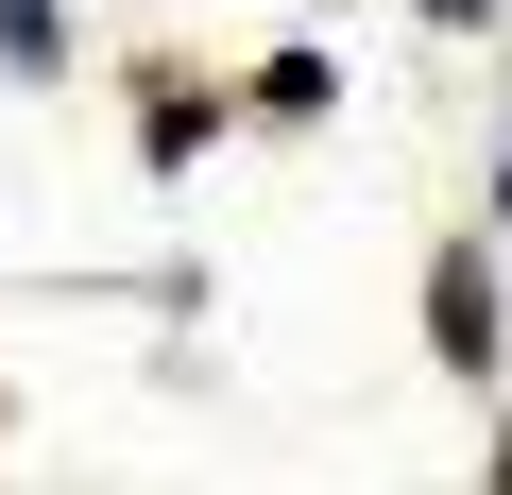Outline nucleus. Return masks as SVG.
<instances>
[{
    "label": "nucleus",
    "mask_w": 512,
    "mask_h": 495,
    "mask_svg": "<svg viewBox=\"0 0 512 495\" xmlns=\"http://www.w3.org/2000/svg\"><path fill=\"white\" fill-rule=\"evenodd\" d=\"M427 359L444 376H495V257H478V239L427 257Z\"/></svg>",
    "instance_id": "obj_1"
},
{
    "label": "nucleus",
    "mask_w": 512,
    "mask_h": 495,
    "mask_svg": "<svg viewBox=\"0 0 512 495\" xmlns=\"http://www.w3.org/2000/svg\"><path fill=\"white\" fill-rule=\"evenodd\" d=\"M69 69V18H52V0H0V86H52Z\"/></svg>",
    "instance_id": "obj_2"
},
{
    "label": "nucleus",
    "mask_w": 512,
    "mask_h": 495,
    "mask_svg": "<svg viewBox=\"0 0 512 495\" xmlns=\"http://www.w3.org/2000/svg\"><path fill=\"white\" fill-rule=\"evenodd\" d=\"M205 120H222V103H205V86H171V69H154V103H137V137H154V171H188V154H205Z\"/></svg>",
    "instance_id": "obj_3"
},
{
    "label": "nucleus",
    "mask_w": 512,
    "mask_h": 495,
    "mask_svg": "<svg viewBox=\"0 0 512 495\" xmlns=\"http://www.w3.org/2000/svg\"><path fill=\"white\" fill-rule=\"evenodd\" d=\"M427 18H444V35H478V0H427Z\"/></svg>",
    "instance_id": "obj_4"
},
{
    "label": "nucleus",
    "mask_w": 512,
    "mask_h": 495,
    "mask_svg": "<svg viewBox=\"0 0 512 495\" xmlns=\"http://www.w3.org/2000/svg\"><path fill=\"white\" fill-rule=\"evenodd\" d=\"M478 495H512V444H495V478H478Z\"/></svg>",
    "instance_id": "obj_5"
},
{
    "label": "nucleus",
    "mask_w": 512,
    "mask_h": 495,
    "mask_svg": "<svg viewBox=\"0 0 512 495\" xmlns=\"http://www.w3.org/2000/svg\"><path fill=\"white\" fill-rule=\"evenodd\" d=\"M495 205H512V137H495Z\"/></svg>",
    "instance_id": "obj_6"
}]
</instances>
